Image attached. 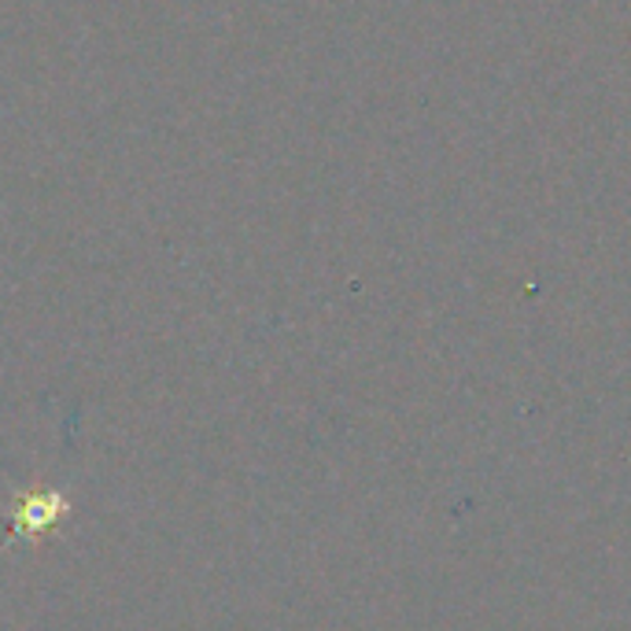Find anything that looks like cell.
<instances>
[{
	"mask_svg": "<svg viewBox=\"0 0 631 631\" xmlns=\"http://www.w3.org/2000/svg\"><path fill=\"white\" fill-rule=\"evenodd\" d=\"M45 502H48V499H37V495L23 502V510H19V514H15L19 531H34V528H42V525H48V521H56V517L67 510V502H63V499H56L52 506L42 510Z\"/></svg>",
	"mask_w": 631,
	"mask_h": 631,
	"instance_id": "1",
	"label": "cell"
}]
</instances>
